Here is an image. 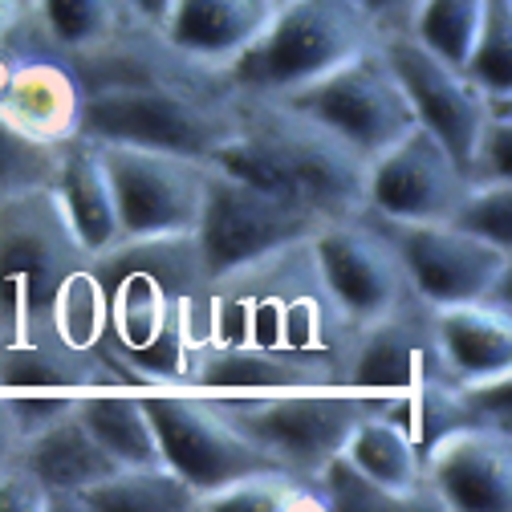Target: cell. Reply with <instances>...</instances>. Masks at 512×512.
Listing matches in <instances>:
<instances>
[{"instance_id": "35", "label": "cell", "mask_w": 512, "mask_h": 512, "mask_svg": "<svg viewBox=\"0 0 512 512\" xmlns=\"http://www.w3.org/2000/svg\"><path fill=\"white\" fill-rule=\"evenodd\" d=\"M447 224H456L460 232H468L500 252H512V183L468 187L464 204L456 208V216Z\"/></svg>"}, {"instance_id": "23", "label": "cell", "mask_w": 512, "mask_h": 512, "mask_svg": "<svg viewBox=\"0 0 512 512\" xmlns=\"http://www.w3.org/2000/svg\"><path fill=\"white\" fill-rule=\"evenodd\" d=\"M53 196L66 212L74 236L90 256L118 244V212H114V191L102 163L98 143L74 135L57 151V175H53Z\"/></svg>"}, {"instance_id": "16", "label": "cell", "mask_w": 512, "mask_h": 512, "mask_svg": "<svg viewBox=\"0 0 512 512\" xmlns=\"http://www.w3.org/2000/svg\"><path fill=\"white\" fill-rule=\"evenodd\" d=\"M423 492L435 512L512 508V431L456 427L423 456Z\"/></svg>"}, {"instance_id": "38", "label": "cell", "mask_w": 512, "mask_h": 512, "mask_svg": "<svg viewBox=\"0 0 512 512\" xmlns=\"http://www.w3.org/2000/svg\"><path fill=\"white\" fill-rule=\"evenodd\" d=\"M0 512H53L49 492L17 456L0 468Z\"/></svg>"}, {"instance_id": "6", "label": "cell", "mask_w": 512, "mask_h": 512, "mask_svg": "<svg viewBox=\"0 0 512 512\" xmlns=\"http://www.w3.org/2000/svg\"><path fill=\"white\" fill-rule=\"evenodd\" d=\"M212 407L261 452L305 480L317 476L354 423L378 407V395L334 387V391H204Z\"/></svg>"}, {"instance_id": "5", "label": "cell", "mask_w": 512, "mask_h": 512, "mask_svg": "<svg viewBox=\"0 0 512 512\" xmlns=\"http://www.w3.org/2000/svg\"><path fill=\"white\" fill-rule=\"evenodd\" d=\"M94 256L74 236L53 187L0 200V330L45 326V313Z\"/></svg>"}, {"instance_id": "13", "label": "cell", "mask_w": 512, "mask_h": 512, "mask_svg": "<svg viewBox=\"0 0 512 512\" xmlns=\"http://www.w3.org/2000/svg\"><path fill=\"white\" fill-rule=\"evenodd\" d=\"M468 196L464 167L431 131L411 126L403 139L366 163V208L387 220L439 224Z\"/></svg>"}, {"instance_id": "15", "label": "cell", "mask_w": 512, "mask_h": 512, "mask_svg": "<svg viewBox=\"0 0 512 512\" xmlns=\"http://www.w3.org/2000/svg\"><path fill=\"white\" fill-rule=\"evenodd\" d=\"M378 216V212H374ZM407 281L423 305H456V301H476L484 289L512 269V252H500L456 224H411V220H387Z\"/></svg>"}, {"instance_id": "20", "label": "cell", "mask_w": 512, "mask_h": 512, "mask_svg": "<svg viewBox=\"0 0 512 512\" xmlns=\"http://www.w3.org/2000/svg\"><path fill=\"white\" fill-rule=\"evenodd\" d=\"M21 25L45 49L66 57L74 70L147 33L131 0H29Z\"/></svg>"}, {"instance_id": "40", "label": "cell", "mask_w": 512, "mask_h": 512, "mask_svg": "<svg viewBox=\"0 0 512 512\" xmlns=\"http://www.w3.org/2000/svg\"><path fill=\"white\" fill-rule=\"evenodd\" d=\"M29 13V0H0V37L13 33Z\"/></svg>"}, {"instance_id": "36", "label": "cell", "mask_w": 512, "mask_h": 512, "mask_svg": "<svg viewBox=\"0 0 512 512\" xmlns=\"http://www.w3.org/2000/svg\"><path fill=\"white\" fill-rule=\"evenodd\" d=\"M456 399H460L468 427L512 431V370H496V374H480V378H456Z\"/></svg>"}, {"instance_id": "29", "label": "cell", "mask_w": 512, "mask_h": 512, "mask_svg": "<svg viewBox=\"0 0 512 512\" xmlns=\"http://www.w3.org/2000/svg\"><path fill=\"white\" fill-rule=\"evenodd\" d=\"M45 326L78 354L102 350V342H106V297H102L94 261L57 289V297L45 313Z\"/></svg>"}, {"instance_id": "42", "label": "cell", "mask_w": 512, "mask_h": 512, "mask_svg": "<svg viewBox=\"0 0 512 512\" xmlns=\"http://www.w3.org/2000/svg\"><path fill=\"white\" fill-rule=\"evenodd\" d=\"M273 5H281V0H273Z\"/></svg>"}, {"instance_id": "25", "label": "cell", "mask_w": 512, "mask_h": 512, "mask_svg": "<svg viewBox=\"0 0 512 512\" xmlns=\"http://www.w3.org/2000/svg\"><path fill=\"white\" fill-rule=\"evenodd\" d=\"M78 419L86 423V431L98 439L102 452L118 464V468H151L163 464L159 439L143 403V391L131 387H98V391H82L78 395Z\"/></svg>"}, {"instance_id": "4", "label": "cell", "mask_w": 512, "mask_h": 512, "mask_svg": "<svg viewBox=\"0 0 512 512\" xmlns=\"http://www.w3.org/2000/svg\"><path fill=\"white\" fill-rule=\"evenodd\" d=\"M378 41V25L354 0H281L261 37L224 66V86L232 94H289Z\"/></svg>"}, {"instance_id": "19", "label": "cell", "mask_w": 512, "mask_h": 512, "mask_svg": "<svg viewBox=\"0 0 512 512\" xmlns=\"http://www.w3.org/2000/svg\"><path fill=\"white\" fill-rule=\"evenodd\" d=\"M187 391H334L346 387L326 362L256 350V346H200L183 374Z\"/></svg>"}, {"instance_id": "24", "label": "cell", "mask_w": 512, "mask_h": 512, "mask_svg": "<svg viewBox=\"0 0 512 512\" xmlns=\"http://www.w3.org/2000/svg\"><path fill=\"white\" fill-rule=\"evenodd\" d=\"M431 322L452 378L512 370V313H500L484 301H456L431 305Z\"/></svg>"}, {"instance_id": "17", "label": "cell", "mask_w": 512, "mask_h": 512, "mask_svg": "<svg viewBox=\"0 0 512 512\" xmlns=\"http://www.w3.org/2000/svg\"><path fill=\"white\" fill-rule=\"evenodd\" d=\"M382 53H387L391 70L411 102L415 126L431 131L452 159L464 167V155L480 131V122L488 118V98L439 53L419 45L411 33L399 37H382Z\"/></svg>"}, {"instance_id": "33", "label": "cell", "mask_w": 512, "mask_h": 512, "mask_svg": "<svg viewBox=\"0 0 512 512\" xmlns=\"http://www.w3.org/2000/svg\"><path fill=\"white\" fill-rule=\"evenodd\" d=\"M468 187L512 183V98H488V118L464 155Z\"/></svg>"}, {"instance_id": "21", "label": "cell", "mask_w": 512, "mask_h": 512, "mask_svg": "<svg viewBox=\"0 0 512 512\" xmlns=\"http://www.w3.org/2000/svg\"><path fill=\"white\" fill-rule=\"evenodd\" d=\"M110 387V374L98 354H78L49 326L0 330V391H61L82 395Z\"/></svg>"}, {"instance_id": "22", "label": "cell", "mask_w": 512, "mask_h": 512, "mask_svg": "<svg viewBox=\"0 0 512 512\" xmlns=\"http://www.w3.org/2000/svg\"><path fill=\"white\" fill-rule=\"evenodd\" d=\"M17 460L41 480V488L49 492L53 512H74L78 492L118 468L102 452V447H98V439L86 431V423L78 419V411H70L66 419L49 423L45 431H37L29 439H21Z\"/></svg>"}, {"instance_id": "8", "label": "cell", "mask_w": 512, "mask_h": 512, "mask_svg": "<svg viewBox=\"0 0 512 512\" xmlns=\"http://www.w3.org/2000/svg\"><path fill=\"white\" fill-rule=\"evenodd\" d=\"M269 98H281L305 118L322 122L326 131H334L342 143H350L366 159L387 151L415 126L411 102L391 70L387 53H382V41L342 61V66H334L330 74L313 78L289 94H269Z\"/></svg>"}, {"instance_id": "27", "label": "cell", "mask_w": 512, "mask_h": 512, "mask_svg": "<svg viewBox=\"0 0 512 512\" xmlns=\"http://www.w3.org/2000/svg\"><path fill=\"white\" fill-rule=\"evenodd\" d=\"M74 512H196V492L167 464L114 468L78 492Z\"/></svg>"}, {"instance_id": "37", "label": "cell", "mask_w": 512, "mask_h": 512, "mask_svg": "<svg viewBox=\"0 0 512 512\" xmlns=\"http://www.w3.org/2000/svg\"><path fill=\"white\" fill-rule=\"evenodd\" d=\"M5 399H9V411H13V423H17L21 439L45 431L57 419H66L74 411V403H78V395H61V391H13Z\"/></svg>"}, {"instance_id": "30", "label": "cell", "mask_w": 512, "mask_h": 512, "mask_svg": "<svg viewBox=\"0 0 512 512\" xmlns=\"http://www.w3.org/2000/svg\"><path fill=\"white\" fill-rule=\"evenodd\" d=\"M460 74L484 98H512V0H484V17Z\"/></svg>"}, {"instance_id": "9", "label": "cell", "mask_w": 512, "mask_h": 512, "mask_svg": "<svg viewBox=\"0 0 512 512\" xmlns=\"http://www.w3.org/2000/svg\"><path fill=\"white\" fill-rule=\"evenodd\" d=\"M163 464L200 496L232 484L236 476L277 468L252 439H244L204 391L167 387V391H143Z\"/></svg>"}, {"instance_id": "18", "label": "cell", "mask_w": 512, "mask_h": 512, "mask_svg": "<svg viewBox=\"0 0 512 512\" xmlns=\"http://www.w3.org/2000/svg\"><path fill=\"white\" fill-rule=\"evenodd\" d=\"M273 9V0H167L151 33L175 57L224 78V66L261 37Z\"/></svg>"}, {"instance_id": "11", "label": "cell", "mask_w": 512, "mask_h": 512, "mask_svg": "<svg viewBox=\"0 0 512 512\" xmlns=\"http://www.w3.org/2000/svg\"><path fill=\"white\" fill-rule=\"evenodd\" d=\"M309 248L334 301L354 326L370 322L378 313H391L415 297L387 224L370 208L326 220L309 236Z\"/></svg>"}, {"instance_id": "32", "label": "cell", "mask_w": 512, "mask_h": 512, "mask_svg": "<svg viewBox=\"0 0 512 512\" xmlns=\"http://www.w3.org/2000/svg\"><path fill=\"white\" fill-rule=\"evenodd\" d=\"M313 484L326 500V512H403V504L378 480H370L342 447L317 468Z\"/></svg>"}, {"instance_id": "7", "label": "cell", "mask_w": 512, "mask_h": 512, "mask_svg": "<svg viewBox=\"0 0 512 512\" xmlns=\"http://www.w3.org/2000/svg\"><path fill=\"white\" fill-rule=\"evenodd\" d=\"M322 224L326 216L305 208L301 200L277 196V191L252 187L236 175L208 167L204 204H200L196 228H191V240H196L204 277L220 281L277 248L309 240Z\"/></svg>"}, {"instance_id": "2", "label": "cell", "mask_w": 512, "mask_h": 512, "mask_svg": "<svg viewBox=\"0 0 512 512\" xmlns=\"http://www.w3.org/2000/svg\"><path fill=\"white\" fill-rule=\"evenodd\" d=\"M366 163V155L281 98L236 94V131L208 167L334 220L366 208Z\"/></svg>"}, {"instance_id": "41", "label": "cell", "mask_w": 512, "mask_h": 512, "mask_svg": "<svg viewBox=\"0 0 512 512\" xmlns=\"http://www.w3.org/2000/svg\"><path fill=\"white\" fill-rule=\"evenodd\" d=\"M131 5H135V17H139L147 29H155L159 17L167 13V0H131Z\"/></svg>"}, {"instance_id": "12", "label": "cell", "mask_w": 512, "mask_h": 512, "mask_svg": "<svg viewBox=\"0 0 512 512\" xmlns=\"http://www.w3.org/2000/svg\"><path fill=\"white\" fill-rule=\"evenodd\" d=\"M86 86L61 53L45 49L25 25L0 37V118L21 135L61 147L78 135Z\"/></svg>"}, {"instance_id": "14", "label": "cell", "mask_w": 512, "mask_h": 512, "mask_svg": "<svg viewBox=\"0 0 512 512\" xmlns=\"http://www.w3.org/2000/svg\"><path fill=\"white\" fill-rule=\"evenodd\" d=\"M431 382H456L443 362L431 305L419 297L403 301L391 313H378L354 330L346 354V387L366 395H395L431 387Z\"/></svg>"}, {"instance_id": "34", "label": "cell", "mask_w": 512, "mask_h": 512, "mask_svg": "<svg viewBox=\"0 0 512 512\" xmlns=\"http://www.w3.org/2000/svg\"><path fill=\"white\" fill-rule=\"evenodd\" d=\"M57 151L61 147L37 143L0 118V200L21 196V191H33V187H53Z\"/></svg>"}, {"instance_id": "28", "label": "cell", "mask_w": 512, "mask_h": 512, "mask_svg": "<svg viewBox=\"0 0 512 512\" xmlns=\"http://www.w3.org/2000/svg\"><path fill=\"white\" fill-rule=\"evenodd\" d=\"M196 512H326V500L313 480L297 472L261 468L200 496Z\"/></svg>"}, {"instance_id": "10", "label": "cell", "mask_w": 512, "mask_h": 512, "mask_svg": "<svg viewBox=\"0 0 512 512\" xmlns=\"http://www.w3.org/2000/svg\"><path fill=\"white\" fill-rule=\"evenodd\" d=\"M98 151L114 191L118 240L191 236L204 204L208 163L118 143H98Z\"/></svg>"}, {"instance_id": "39", "label": "cell", "mask_w": 512, "mask_h": 512, "mask_svg": "<svg viewBox=\"0 0 512 512\" xmlns=\"http://www.w3.org/2000/svg\"><path fill=\"white\" fill-rule=\"evenodd\" d=\"M354 5L378 25L382 37H399V33H411L419 0H354Z\"/></svg>"}, {"instance_id": "26", "label": "cell", "mask_w": 512, "mask_h": 512, "mask_svg": "<svg viewBox=\"0 0 512 512\" xmlns=\"http://www.w3.org/2000/svg\"><path fill=\"white\" fill-rule=\"evenodd\" d=\"M342 452L370 476L387 488L403 512L407 508H431L427 492H423V456L407 443V435L382 415L378 407L370 415H362L354 423V431L346 435Z\"/></svg>"}, {"instance_id": "3", "label": "cell", "mask_w": 512, "mask_h": 512, "mask_svg": "<svg viewBox=\"0 0 512 512\" xmlns=\"http://www.w3.org/2000/svg\"><path fill=\"white\" fill-rule=\"evenodd\" d=\"M236 131V94L220 82L139 78L86 90L78 135L212 163Z\"/></svg>"}, {"instance_id": "1", "label": "cell", "mask_w": 512, "mask_h": 512, "mask_svg": "<svg viewBox=\"0 0 512 512\" xmlns=\"http://www.w3.org/2000/svg\"><path fill=\"white\" fill-rule=\"evenodd\" d=\"M354 322L334 301L309 240L277 248L220 281L204 297V346H256L326 362L346 382Z\"/></svg>"}, {"instance_id": "31", "label": "cell", "mask_w": 512, "mask_h": 512, "mask_svg": "<svg viewBox=\"0 0 512 512\" xmlns=\"http://www.w3.org/2000/svg\"><path fill=\"white\" fill-rule=\"evenodd\" d=\"M480 17H484V0H419L411 37L460 70L480 29Z\"/></svg>"}]
</instances>
